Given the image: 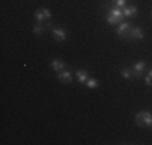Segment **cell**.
<instances>
[{
    "label": "cell",
    "instance_id": "cell-9",
    "mask_svg": "<svg viewBox=\"0 0 152 145\" xmlns=\"http://www.w3.org/2000/svg\"><path fill=\"white\" fill-rule=\"evenodd\" d=\"M34 18H36V21H37L39 24H45L44 21L47 20V18H45V14H44V10H42V8L36 10V12H34Z\"/></svg>",
    "mask_w": 152,
    "mask_h": 145
},
{
    "label": "cell",
    "instance_id": "cell-2",
    "mask_svg": "<svg viewBox=\"0 0 152 145\" xmlns=\"http://www.w3.org/2000/svg\"><path fill=\"white\" fill-rule=\"evenodd\" d=\"M126 39H131V41H142L144 39V31L142 28L139 26H131V29H129L128 36H126Z\"/></svg>",
    "mask_w": 152,
    "mask_h": 145
},
{
    "label": "cell",
    "instance_id": "cell-7",
    "mask_svg": "<svg viewBox=\"0 0 152 145\" xmlns=\"http://www.w3.org/2000/svg\"><path fill=\"white\" fill-rule=\"evenodd\" d=\"M136 7L134 5H126L125 8H123V14H125V18H134L136 16Z\"/></svg>",
    "mask_w": 152,
    "mask_h": 145
},
{
    "label": "cell",
    "instance_id": "cell-4",
    "mask_svg": "<svg viewBox=\"0 0 152 145\" xmlns=\"http://www.w3.org/2000/svg\"><path fill=\"white\" fill-rule=\"evenodd\" d=\"M52 34H53V37H55V41H58V42L66 41V31L61 29V28H52Z\"/></svg>",
    "mask_w": 152,
    "mask_h": 145
},
{
    "label": "cell",
    "instance_id": "cell-10",
    "mask_svg": "<svg viewBox=\"0 0 152 145\" xmlns=\"http://www.w3.org/2000/svg\"><path fill=\"white\" fill-rule=\"evenodd\" d=\"M52 70H55V71H63L65 70V63L61 60H58V58H55V60H52Z\"/></svg>",
    "mask_w": 152,
    "mask_h": 145
},
{
    "label": "cell",
    "instance_id": "cell-8",
    "mask_svg": "<svg viewBox=\"0 0 152 145\" xmlns=\"http://www.w3.org/2000/svg\"><path fill=\"white\" fill-rule=\"evenodd\" d=\"M76 78H78V81L81 82V84H86V81L89 79L88 71H86V70H78V71H76Z\"/></svg>",
    "mask_w": 152,
    "mask_h": 145
},
{
    "label": "cell",
    "instance_id": "cell-14",
    "mask_svg": "<svg viewBox=\"0 0 152 145\" xmlns=\"http://www.w3.org/2000/svg\"><path fill=\"white\" fill-rule=\"evenodd\" d=\"M86 86H88L89 89H96V87L99 86V82H97V81H96V79H94V78H89L88 81H86Z\"/></svg>",
    "mask_w": 152,
    "mask_h": 145
},
{
    "label": "cell",
    "instance_id": "cell-1",
    "mask_svg": "<svg viewBox=\"0 0 152 145\" xmlns=\"http://www.w3.org/2000/svg\"><path fill=\"white\" fill-rule=\"evenodd\" d=\"M136 124L141 128H152V115L149 111H139L136 115Z\"/></svg>",
    "mask_w": 152,
    "mask_h": 145
},
{
    "label": "cell",
    "instance_id": "cell-11",
    "mask_svg": "<svg viewBox=\"0 0 152 145\" xmlns=\"http://www.w3.org/2000/svg\"><path fill=\"white\" fill-rule=\"evenodd\" d=\"M44 31H45V24H36L34 28H32V32H34L36 36H42L44 34Z\"/></svg>",
    "mask_w": 152,
    "mask_h": 145
},
{
    "label": "cell",
    "instance_id": "cell-15",
    "mask_svg": "<svg viewBox=\"0 0 152 145\" xmlns=\"http://www.w3.org/2000/svg\"><path fill=\"white\" fill-rule=\"evenodd\" d=\"M115 7H118V8H125L126 0H115Z\"/></svg>",
    "mask_w": 152,
    "mask_h": 145
},
{
    "label": "cell",
    "instance_id": "cell-17",
    "mask_svg": "<svg viewBox=\"0 0 152 145\" xmlns=\"http://www.w3.org/2000/svg\"><path fill=\"white\" fill-rule=\"evenodd\" d=\"M42 10H44L45 18H47V20H50V18H52V13H50V10H49V8H42Z\"/></svg>",
    "mask_w": 152,
    "mask_h": 145
},
{
    "label": "cell",
    "instance_id": "cell-12",
    "mask_svg": "<svg viewBox=\"0 0 152 145\" xmlns=\"http://www.w3.org/2000/svg\"><path fill=\"white\" fill-rule=\"evenodd\" d=\"M107 23L112 24V26H115V24H120V23H123V21L120 20V18H115V16H112V14H107Z\"/></svg>",
    "mask_w": 152,
    "mask_h": 145
},
{
    "label": "cell",
    "instance_id": "cell-5",
    "mask_svg": "<svg viewBox=\"0 0 152 145\" xmlns=\"http://www.w3.org/2000/svg\"><path fill=\"white\" fill-rule=\"evenodd\" d=\"M58 81L61 82V84H68V82L73 81V72L71 71H58Z\"/></svg>",
    "mask_w": 152,
    "mask_h": 145
},
{
    "label": "cell",
    "instance_id": "cell-6",
    "mask_svg": "<svg viewBox=\"0 0 152 145\" xmlns=\"http://www.w3.org/2000/svg\"><path fill=\"white\" fill-rule=\"evenodd\" d=\"M129 29H131V24H129V23H120V24L117 26V34L120 36V37H125V39H126Z\"/></svg>",
    "mask_w": 152,
    "mask_h": 145
},
{
    "label": "cell",
    "instance_id": "cell-13",
    "mask_svg": "<svg viewBox=\"0 0 152 145\" xmlns=\"http://www.w3.org/2000/svg\"><path fill=\"white\" fill-rule=\"evenodd\" d=\"M121 76L125 79H133V74H131V68H123L121 70Z\"/></svg>",
    "mask_w": 152,
    "mask_h": 145
},
{
    "label": "cell",
    "instance_id": "cell-3",
    "mask_svg": "<svg viewBox=\"0 0 152 145\" xmlns=\"http://www.w3.org/2000/svg\"><path fill=\"white\" fill-rule=\"evenodd\" d=\"M144 70H146V61H142V60L136 61V63L131 66V74H133V78H136V79L142 78V71H144Z\"/></svg>",
    "mask_w": 152,
    "mask_h": 145
},
{
    "label": "cell",
    "instance_id": "cell-16",
    "mask_svg": "<svg viewBox=\"0 0 152 145\" xmlns=\"http://www.w3.org/2000/svg\"><path fill=\"white\" fill-rule=\"evenodd\" d=\"M146 84L147 86H152V70L147 72V76H146Z\"/></svg>",
    "mask_w": 152,
    "mask_h": 145
}]
</instances>
